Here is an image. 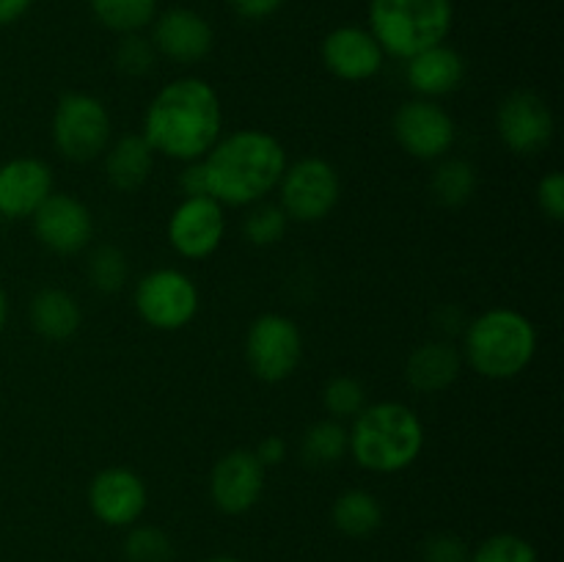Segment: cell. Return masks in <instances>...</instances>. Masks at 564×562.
Instances as JSON below:
<instances>
[{"mask_svg":"<svg viewBox=\"0 0 564 562\" xmlns=\"http://www.w3.org/2000/svg\"><path fill=\"white\" fill-rule=\"evenodd\" d=\"M226 237L224 204L213 196H187L169 218V242L180 257L207 259Z\"/></svg>","mask_w":564,"mask_h":562,"instance_id":"5bb4252c","label":"cell"},{"mask_svg":"<svg viewBox=\"0 0 564 562\" xmlns=\"http://www.w3.org/2000/svg\"><path fill=\"white\" fill-rule=\"evenodd\" d=\"M253 455L259 457L264 468L279 466V463L286 461V441L281 435H264L257 450H253Z\"/></svg>","mask_w":564,"mask_h":562,"instance_id":"8d00e7d4","label":"cell"},{"mask_svg":"<svg viewBox=\"0 0 564 562\" xmlns=\"http://www.w3.org/2000/svg\"><path fill=\"white\" fill-rule=\"evenodd\" d=\"M323 406L328 417L336 419V422H352L369 406L367 386L358 378H352V375H336V378L325 383Z\"/></svg>","mask_w":564,"mask_h":562,"instance_id":"4316f807","label":"cell"},{"mask_svg":"<svg viewBox=\"0 0 564 562\" xmlns=\"http://www.w3.org/2000/svg\"><path fill=\"white\" fill-rule=\"evenodd\" d=\"M154 171V149L141 132L116 138L105 149V176L121 193L141 191Z\"/></svg>","mask_w":564,"mask_h":562,"instance_id":"44dd1931","label":"cell"},{"mask_svg":"<svg viewBox=\"0 0 564 562\" xmlns=\"http://www.w3.org/2000/svg\"><path fill=\"white\" fill-rule=\"evenodd\" d=\"M455 25L452 0H369V33L386 55L408 61L444 44Z\"/></svg>","mask_w":564,"mask_h":562,"instance_id":"5b68a950","label":"cell"},{"mask_svg":"<svg viewBox=\"0 0 564 562\" xmlns=\"http://www.w3.org/2000/svg\"><path fill=\"white\" fill-rule=\"evenodd\" d=\"M391 130L397 143L416 160L446 158L457 141V127L449 110L424 97L402 102L391 121Z\"/></svg>","mask_w":564,"mask_h":562,"instance_id":"30bf717a","label":"cell"},{"mask_svg":"<svg viewBox=\"0 0 564 562\" xmlns=\"http://www.w3.org/2000/svg\"><path fill=\"white\" fill-rule=\"evenodd\" d=\"M463 369V353L452 342L430 339L413 347L405 361V380L419 395H438L446 391Z\"/></svg>","mask_w":564,"mask_h":562,"instance_id":"ffe728a7","label":"cell"},{"mask_svg":"<svg viewBox=\"0 0 564 562\" xmlns=\"http://www.w3.org/2000/svg\"><path fill=\"white\" fill-rule=\"evenodd\" d=\"M207 196L224 207H251L279 187L286 169V149L273 132L242 127L218 138L202 158Z\"/></svg>","mask_w":564,"mask_h":562,"instance_id":"7a4b0ae2","label":"cell"},{"mask_svg":"<svg viewBox=\"0 0 564 562\" xmlns=\"http://www.w3.org/2000/svg\"><path fill=\"white\" fill-rule=\"evenodd\" d=\"M55 191L53 169L39 158H14L0 163V215L31 218Z\"/></svg>","mask_w":564,"mask_h":562,"instance_id":"ac0fdd59","label":"cell"},{"mask_svg":"<svg viewBox=\"0 0 564 562\" xmlns=\"http://www.w3.org/2000/svg\"><path fill=\"white\" fill-rule=\"evenodd\" d=\"M113 61L121 75L147 77L158 64V50H154L152 39L143 36V33H124L116 42Z\"/></svg>","mask_w":564,"mask_h":562,"instance_id":"1f68e13d","label":"cell"},{"mask_svg":"<svg viewBox=\"0 0 564 562\" xmlns=\"http://www.w3.org/2000/svg\"><path fill=\"white\" fill-rule=\"evenodd\" d=\"M468 556H471V549L466 545V540L452 532L430 534L422 545L424 562H468Z\"/></svg>","mask_w":564,"mask_h":562,"instance_id":"d6a6232c","label":"cell"},{"mask_svg":"<svg viewBox=\"0 0 564 562\" xmlns=\"http://www.w3.org/2000/svg\"><path fill=\"white\" fill-rule=\"evenodd\" d=\"M284 3L286 0H229V6L235 9V14L242 17V20H251V22L268 20V17H273L275 11H281V6Z\"/></svg>","mask_w":564,"mask_h":562,"instance_id":"e575fe53","label":"cell"},{"mask_svg":"<svg viewBox=\"0 0 564 562\" xmlns=\"http://www.w3.org/2000/svg\"><path fill=\"white\" fill-rule=\"evenodd\" d=\"M341 196L339 171L323 158H301L286 163L279 182V207L290 220L317 224L328 218Z\"/></svg>","mask_w":564,"mask_h":562,"instance_id":"ba28073f","label":"cell"},{"mask_svg":"<svg viewBox=\"0 0 564 562\" xmlns=\"http://www.w3.org/2000/svg\"><path fill=\"white\" fill-rule=\"evenodd\" d=\"M430 191H433L435 202L444 207H463L471 202L474 191H477V169L468 163L466 158H441L435 165L433 176H430Z\"/></svg>","mask_w":564,"mask_h":562,"instance_id":"cb8c5ba5","label":"cell"},{"mask_svg":"<svg viewBox=\"0 0 564 562\" xmlns=\"http://www.w3.org/2000/svg\"><path fill=\"white\" fill-rule=\"evenodd\" d=\"M94 20L108 31L119 33H143L158 17V0H88Z\"/></svg>","mask_w":564,"mask_h":562,"instance_id":"d4e9b609","label":"cell"},{"mask_svg":"<svg viewBox=\"0 0 564 562\" xmlns=\"http://www.w3.org/2000/svg\"><path fill=\"white\" fill-rule=\"evenodd\" d=\"M224 132L220 97L204 77H176L165 83L143 114V132L154 154L180 163L202 160Z\"/></svg>","mask_w":564,"mask_h":562,"instance_id":"6da1fadb","label":"cell"},{"mask_svg":"<svg viewBox=\"0 0 564 562\" xmlns=\"http://www.w3.org/2000/svg\"><path fill=\"white\" fill-rule=\"evenodd\" d=\"M405 80L419 97H446V94H455L466 80V61L446 42L435 44L405 61Z\"/></svg>","mask_w":564,"mask_h":562,"instance_id":"d6986e66","label":"cell"},{"mask_svg":"<svg viewBox=\"0 0 564 562\" xmlns=\"http://www.w3.org/2000/svg\"><path fill=\"white\" fill-rule=\"evenodd\" d=\"M347 444H350V435H347L345 422H336L330 417L319 419L303 433V461L314 468L336 466L347 455Z\"/></svg>","mask_w":564,"mask_h":562,"instance_id":"484cf974","label":"cell"},{"mask_svg":"<svg viewBox=\"0 0 564 562\" xmlns=\"http://www.w3.org/2000/svg\"><path fill=\"white\" fill-rule=\"evenodd\" d=\"M28 317L42 339L66 342L80 331L83 309L72 292L61 290V287H44L31 298Z\"/></svg>","mask_w":564,"mask_h":562,"instance_id":"7402d4cb","label":"cell"},{"mask_svg":"<svg viewBox=\"0 0 564 562\" xmlns=\"http://www.w3.org/2000/svg\"><path fill=\"white\" fill-rule=\"evenodd\" d=\"M330 521L345 538H372L383 527V505H380L378 496L364 488L345 490V494L336 496L334 507H330Z\"/></svg>","mask_w":564,"mask_h":562,"instance_id":"603a6c76","label":"cell"},{"mask_svg":"<svg viewBox=\"0 0 564 562\" xmlns=\"http://www.w3.org/2000/svg\"><path fill=\"white\" fill-rule=\"evenodd\" d=\"M110 121L108 108L99 97L88 91H69L55 102L53 110V143L66 160L88 163L99 158L110 143Z\"/></svg>","mask_w":564,"mask_h":562,"instance_id":"8992f818","label":"cell"},{"mask_svg":"<svg viewBox=\"0 0 564 562\" xmlns=\"http://www.w3.org/2000/svg\"><path fill=\"white\" fill-rule=\"evenodd\" d=\"M124 556L130 562H171L174 560V540L160 527H132L124 538Z\"/></svg>","mask_w":564,"mask_h":562,"instance_id":"f546056e","label":"cell"},{"mask_svg":"<svg viewBox=\"0 0 564 562\" xmlns=\"http://www.w3.org/2000/svg\"><path fill=\"white\" fill-rule=\"evenodd\" d=\"M303 358L301 325L279 312L259 314L246 334V361L253 378L281 383L290 378Z\"/></svg>","mask_w":564,"mask_h":562,"instance_id":"9c48e42d","label":"cell"},{"mask_svg":"<svg viewBox=\"0 0 564 562\" xmlns=\"http://www.w3.org/2000/svg\"><path fill=\"white\" fill-rule=\"evenodd\" d=\"M180 191L182 196H207V180H204L202 160H193L182 169L180 174Z\"/></svg>","mask_w":564,"mask_h":562,"instance_id":"d590c367","label":"cell"},{"mask_svg":"<svg viewBox=\"0 0 564 562\" xmlns=\"http://www.w3.org/2000/svg\"><path fill=\"white\" fill-rule=\"evenodd\" d=\"M460 353L463 361L482 378H518L538 356V328L518 309H488L468 323Z\"/></svg>","mask_w":564,"mask_h":562,"instance_id":"277c9868","label":"cell"},{"mask_svg":"<svg viewBox=\"0 0 564 562\" xmlns=\"http://www.w3.org/2000/svg\"><path fill=\"white\" fill-rule=\"evenodd\" d=\"M347 452L372 474H400L424 450V424L411 406L397 400L372 402L347 428Z\"/></svg>","mask_w":564,"mask_h":562,"instance_id":"3957f363","label":"cell"},{"mask_svg":"<svg viewBox=\"0 0 564 562\" xmlns=\"http://www.w3.org/2000/svg\"><path fill=\"white\" fill-rule=\"evenodd\" d=\"M31 6L33 0H0V28L20 22Z\"/></svg>","mask_w":564,"mask_h":562,"instance_id":"74e56055","label":"cell"},{"mask_svg":"<svg viewBox=\"0 0 564 562\" xmlns=\"http://www.w3.org/2000/svg\"><path fill=\"white\" fill-rule=\"evenodd\" d=\"M468 562H540L538 549L527 538L512 532H499L485 538L471 551Z\"/></svg>","mask_w":564,"mask_h":562,"instance_id":"4dcf8cb0","label":"cell"},{"mask_svg":"<svg viewBox=\"0 0 564 562\" xmlns=\"http://www.w3.org/2000/svg\"><path fill=\"white\" fill-rule=\"evenodd\" d=\"M149 39H152L158 55L174 61V64L191 66L213 53L215 31L204 14L185 9V6H174V9L158 11Z\"/></svg>","mask_w":564,"mask_h":562,"instance_id":"2e32d148","label":"cell"},{"mask_svg":"<svg viewBox=\"0 0 564 562\" xmlns=\"http://www.w3.org/2000/svg\"><path fill=\"white\" fill-rule=\"evenodd\" d=\"M207 562H242V560H237V556H229V554H220V556H213V560H207Z\"/></svg>","mask_w":564,"mask_h":562,"instance_id":"ab89813d","label":"cell"},{"mask_svg":"<svg viewBox=\"0 0 564 562\" xmlns=\"http://www.w3.org/2000/svg\"><path fill=\"white\" fill-rule=\"evenodd\" d=\"M268 468L253 450H231L209 472V499L226 516H242L253 510L264 494Z\"/></svg>","mask_w":564,"mask_h":562,"instance_id":"9a60e30c","label":"cell"},{"mask_svg":"<svg viewBox=\"0 0 564 562\" xmlns=\"http://www.w3.org/2000/svg\"><path fill=\"white\" fill-rule=\"evenodd\" d=\"M538 207L554 224L564 220V174L562 171H549L538 182Z\"/></svg>","mask_w":564,"mask_h":562,"instance_id":"836d02e7","label":"cell"},{"mask_svg":"<svg viewBox=\"0 0 564 562\" xmlns=\"http://www.w3.org/2000/svg\"><path fill=\"white\" fill-rule=\"evenodd\" d=\"M323 64L336 80L364 83L383 69L386 53L364 25H339L319 44Z\"/></svg>","mask_w":564,"mask_h":562,"instance_id":"e0dca14e","label":"cell"},{"mask_svg":"<svg viewBox=\"0 0 564 562\" xmlns=\"http://www.w3.org/2000/svg\"><path fill=\"white\" fill-rule=\"evenodd\" d=\"M132 303L149 328L182 331L196 320L202 295L187 273L176 268H158L138 281Z\"/></svg>","mask_w":564,"mask_h":562,"instance_id":"52a82bcc","label":"cell"},{"mask_svg":"<svg viewBox=\"0 0 564 562\" xmlns=\"http://www.w3.org/2000/svg\"><path fill=\"white\" fill-rule=\"evenodd\" d=\"M127 275H130V264L121 248L116 246H99L94 248L88 257V281L102 295H113L124 287Z\"/></svg>","mask_w":564,"mask_h":562,"instance_id":"83f0119b","label":"cell"},{"mask_svg":"<svg viewBox=\"0 0 564 562\" xmlns=\"http://www.w3.org/2000/svg\"><path fill=\"white\" fill-rule=\"evenodd\" d=\"M31 220L36 240L61 257L80 253L94 237L91 209L72 193H50L42 207L31 215Z\"/></svg>","mask_w":564,"mask_h":562,"instance_id":"7c38bea8","label":"cell"},{"mask_svg":"<svg viewBox=\"0 0 564 562\" xmlns=\"http://www.w3.org/2000/svg\"><path fill=\"white\" fill-rule=\"evenodd\" d=\"M149 490L138 472L127 466H110L94 474L88 485V507L105 527H135L147 512Z\"/></svg>","mask_w":564,"mask_h":562,"instance_id":"4fadbf2b","label":"cell"},{"mask_svg":"<svg viewBox=\"0 0 564 562\" xmlns=\"http://www.w3.org/2000/svg\"><path fill=\"white\" fill-rule=\"evenodd\" d=\"M556 130L554 114L545 97L529 88L507 94L496 114V132L516 154H538L551 143Z\"/></svg>","mask_w":564,"mask_h":562,"instance_id":"8fae6325","label":"cell"},{"mask_svg":"<svg viewBox=\"0 0 564 562\" xmlns=\"http://www.w3.org/2000/svg\"><path fill=\"white\" fill-rule=\"evenodd\" d=\"M6 320H9V298H6V290L0 287V334L6 328Z\"/></svg>","mask_w":564,"mask_h":562,"instance_id":"f35d334b","label":"cell"},{"mask_svg":"<svg viewBox=\"0 0 564 562\" xmlns=\"http://www.w3.org/2000/svg\"><path fill=\"white\" fill-rule=\"evenodd\" d=\"M286 226H290V218L284 215V209L279 204H251L246 220H242V237H246L251 246L268 248L275 246L281 237L286 235Z\"/></svg>","mask_w":564,"mask_h":562,"instance_id":"f1b7e54d","label":"cell"}]
</instances>
